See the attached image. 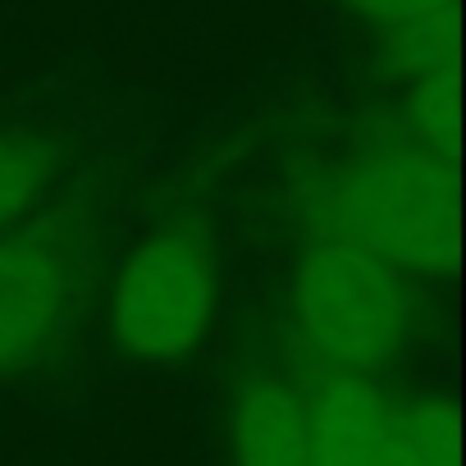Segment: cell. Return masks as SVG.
I'll use <instances>...</instances> for the list:
<instances>
[{"label": "cell", "instance_id": "obj_1", "mask_svg": "<svg viewBox=\"0 0 466 466\" xmlns=\"http://www.w3.org/2000/svg\"><path fill=\"white\" fill-rule=\"evenodd\" d=\"M384 257L407 275H443L457 266V183L452 160L425 151L407 133L366 151L334 187V233Z\"/></svg>", "mask_w": 466, "mask_h": 466}, {"label": "cell", "instance_id": "obj_2", "mask_svg": "<svg viewBox=\"0 0 466 466\" xmlns=\"http://www.w3.org/2000/svg\"><path fill=\"white\" fill-rule=\"evenodd\" d=\"M293 316L325 375H375L416 329V289L411 275L384 257L320 238L298 261Z\"/></svg>", "mask_w": 466, "mask_h": 466}, {"label": "cell", "instance_id": "obj_3", "mask_svg": "<svg viewBox=\"0 0 466 466\" xmlns=\"http://www.w3.org/2000/svg\"><path fill=\"white\" fill-rule=\"evenodd\" d=\"M215 243L197 219H178L142 238L115 275L110 329L128 357L174 361L201 343L215 316Z\"/></svg>", "mask_w": 466, "mask_h": 466}, {"label": "cell", "instance_id": "obj_4", "mask_svg": "<svg viewBox=\"0 0 466 466\" xmlns=\"http://www.w3.org/2000/svg\"><path fill=\"white\" fill-rule=\"evenodd\" d=\"M74 298V257L46 233H0V370L28 361Z\"/></svg>", "mask_w": 466, "mask_h": 466}, {"label": "cell", "instance_id": "obj_5", "mask_svg": "<svg viewBox=\"0 0 466 466\" xmlns=\"http://www.w3.org/2000/svg\"><path fill=\"white\" fill-rule=\"evenodd\" d=\"M393 398L370 375H325L307 398L311 466H375Z\"/></svg>", "mask_w": 466, "mask_h": 466}, {"label": "cell", "instance_id": "obj_6", "mask_svg": "<svg viewBox=\"0 0 466 466\" xmlns=\"http://www.w3.org/2000/svg\"><path fill=\"white\" fill-rule=\"evenodd\" d=\"M233 461L238 466H311L307 398L279 375H252L233 402Z\"/></svg>", "mask_w": 466, "mask_h": 466}, {"label": "cell", "instance_id": "obj_7", "mask_svg": "<svg viewBox=\"0 0 466 466\" xmlns=\"http://www.w3.org/2000/svg\"><path fill=\"white\" fill-rule=\"evenodd\" d=\"M380 37H384V60L411 83L457 65V10L416 19V24L380 33Z\"/></svg>", "mask_w": 466, "mask_h": 466}, {"label": "cell", "instance_id": "obj_8", "mask_svg": "<svg viewBox=\"0 0 466 466\" xmlns=\"http://www.w3.org/2000/svg\"><path fill=\"white\" fill-rule=\"evenodd\" d=\"M407 137L420 142L425 151L452 160L457 151V74H425L411 83L407 101Z\"/></svg>", "mask_w": 466, "mask_h": 466}, {"label": "cell", "instance_id": "obj_9", "mask_svg": "<svg viewBox=\"0 0 466 466\" xmlns=\"http://www.w3.org/2000/svg\"><path fill=\"white\" fill-rule=\"evenodd\" d=\"M51 183V147L33 137H0V233L33 210Z\"/></svg>", "mask_w": 466, "mask_h": 466}, {"label": "cell", "instance_id": "obj_10", "mask_svg": "<svg viewBox=\"0 0 466 466\" xmlns=\"http://www.w3.org/2000/svg\"><path fill=\"white\" fill-rule=\"evenodd\" d=\"M339 5L357 10V15H361L366 24H375L380 33H393V28H407V24H416V19L457 10V0H339Z\"/></svg>", "mask_w": 466, "mask_h": 466}, {"label": "cell", "instance_id": "obj_11", "mask_svg": "<svg viewBox=\"0 0 466 466\" xmlns=\"http://www.w3.org/2000/svg\"><path fill=\"white\" fill-rule=\"evenodd\" d=\"M375 466H430L416 434H411V420H407V402H393V416H389V430H384V443H380V457Z\"/></svg>", "mask_w": 466, "mask_h": 466}]
</instances>
